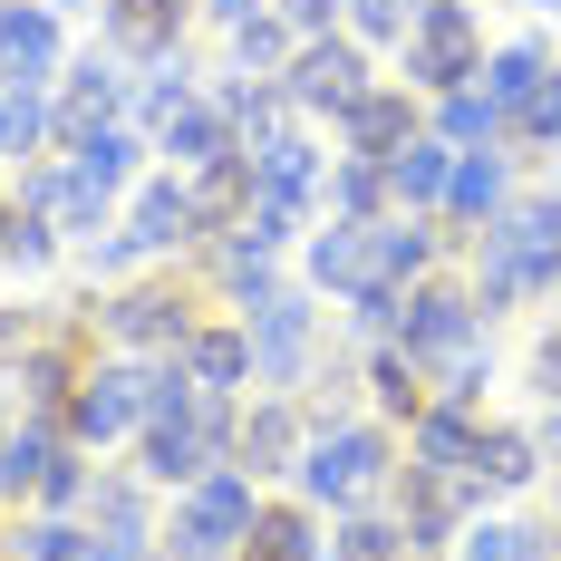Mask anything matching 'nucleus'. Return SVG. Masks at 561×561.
<instances>
[{
    "mask_svg": "<svg viewBox=\"0 0 561 561\" xmlns=\"http://www.w3.org/2000/svg\"><path fill=\"white\" fill-rule=\"evenodd\" d=\"M397 465H407V426H388V416L358 407V416H330L310 436V455L290 465V494L320 504V513H368V504H388Z\"/></svg>",
    "mask_w": 561,
    "mask_h": 561,
    "instance_id": "1",
    "label": "nucleus"
},
{
    "mask_svg": "<svg viewBox=\"0 0 561 561\" xmlns=\"http://www.w3.org/2000/svg\"><path fill=\"white\" fill-rule=\"evenodd\" d=\"M214 300H204V280L184 272V262H156V272L136 280H107V290H88V339L116 348V358H174L194 320H204Z\"/></svg>",
    "mask_w": 561,
    "mask_h": 561,
    "instance_id": "2",
    "label": "nucleus"
},
{
    "mask_svg": "<svg viewBox=\"0 0 561 561\" xmlns=\"http://www.w3.org/2000/svg\"><path fill=\"white\" fill-rule=\"evenodd\" d=\"M262 494H272V484H252L242 465H214V474H194L184 494H165V523H156V561H242Z\"/></svg>",
    "mask_w": 561,
    "mask_h": 561,
    "instance_id": "3",
    "label": "nucleus"
},
{
    "mask_svg": "<svg viewBox=\"0 0 561 561\" xmlns=\"http://www.w3.org/2000/svg\"><path fill=\"white\" fill-rule=\"evenodd\" d=\"M242 339H252V388H280V397H300L310 388V368L330 358V339H339V310L320 300V290H280V300H262V310H242Z\"/></svg>",
    "mask_w": 561,
    "mask_h": 561,
    "instance_id": "4",
    "label": "nucleus"
},
{
    "mask_svg": "<svg viewBox=\"0 0 561 561\" xmlns=\"http://www.w3.org/2000/svg\"><path fill=\"white\" fill-rule=\"evenodd\" d=\"M474 68H484V0H426L388 58V78H407L416 98L474 88Z\"/></svg>",
    "mask_w": 561,
    "mask_h": 561,
    "instance_id": "5",
    "label": "nucleus"
},
{
    "mask_svg": "<svg viewBox=\"0 0 561 561\" xmlns=\"http://www.w3.org/2000/svg\"><path fill=\"white\" fill-rule=\"evenodd\" d=\"M68 446L88 455H126L136 436H146V358H116V348H98L88 368H78V388H68Z\"/></svg>",
    "mask_w": 561,
    "mask_h": 561,
    "instance_id": "6",
    "label": "nucleus"
},
{
    "mask_svg": "<svg viewBox=\"0 0 561 561\" xmlns=\"http://www.w3.org/2000/svg\"><path fill=\"white\" fill-rule=\"evenodd\" d=\"M397 348L426 368V388H436V368H455L465 348H484V310H474L465 272H426V280H407V310H397Z\"/></svg>",
    "mask_w": 561,
    "mask_h": 561,
    "instance_id": "7",
    "label": "nucleus"
},
{
    "mask_svg": "<svg viewBox=\"0 0 561 561\" xmlns=\"http://www.w3.org/2000/svg\"><path fill=\"white\" fill-rule=\"evenodd\" d=\"M378 78H388V68H378V49H358L348 30H320V39H300V49H290V68H280L290 107L310 116L320 136H330V126H339V107H348V98H368Z\"/></svg>",
    "mask_w": 561,
    "mask_h": 561,
    "instance_id": "8",
    "label": "nucleus"
},
{
    "mask_svg": "<svg viewBox=\"0 0 561 561\" xmlns=\"http://www.w3.org/2000/svg\"><path fill=\"white\" fill-rule=\"evenodd\" d=\"M116 224H126V242L146 252V262H194L214 232H204V204H194V184L174 165H146L136 184H126V204H116Z\"/></svg>",
    "mask_w": 561,
    "mask_h": 561,
    "instance_id": "9",
    "label": "nucleus"
},
{
    "mask_svg": "<svg viewBox=\"0 0 561 561\" xmlns=\"http://www.w3.org/2000/svg\"><path fill=\"white\" fill-rule=\"evenodd\" d=\"M388 513L407 523V552H416V561H446L455 533H465L474 513H494V504H484V484H474V474H426V465H397Z\"/></svg>",
    "mask_w": 561,
    "mask_h": 561,
    "instance_id": "10",
    "label": "nucleus"
},
{
    "mask_svg": "<svg viewBox=\"0 0 561 561\" xmlns=\"http://www.w3.org/2000/svg\"><path fill=\"white\" fill-rule=\"evenodd\" d=\"M184 272L204 280V300H214V310H232V320H242V310H262V300H280V290L300 280V272H290V252H262L252 232H214Z\"/></svg>",
    "mask_w": 561,
    "mask_h": 561,
    "instance_id": "11",
    "label": "nucleus"
},
{
    "mask_svg": "<svg viewBox=\"0 0 561 561\" xmlns=\"http://www.w3.org/2000/svg\"><path fill=\"white\" fill-rule=\"evenodd\" d=\"M310 455V407L280 388H252L242 397V426H232V465L252 484H290V465Z\"/></svg>",
    "mask_w": 561,
    "mask_h": 561,
    "instance_id": "12",
    "label": "nucleus"
},
{
    "mask_svg": "<svg viewBox=\"0 0 561 561\" xmlns=\"http://www.w3.org/2000/svg\"><path fill=\"white\" fill-rule=\"evenodd\" d=\"M533 184V165L513 156V146H484V156H455V174H446V204H436V224L455 232V242H474L484 224H504L513 214V194Z\"/></svg>",
    "mask_w": 561,
    "mask_h": 561,
    "instance_id": "13",
    "label": "nucleus"
},
{
    "mask_svg": "<svg viewBox=\"0 0 561 561\" xmlns=\"http://www.w3.org/2000/svg\"><path fill=\"white\" fill-rule=\"evenodd\" d=\"M68 49L78 39L58 0H0V88H58Z\"/></svg>",
    "mask_w": 561,
    "mask_h": 561,
    "instance_id": "14",
    "label": "nucleus"
},
{
    "mask_svg": "<svg viewBox=\"0 0 561 561\" xmlns=\"http://www.w3.org/2000/svg\"><path fill=\"white\" fill-rule=\"evenodd\" d=\"M194 0H98V49H116L126 68H156V58L194 49Z\"/></svg>",
    "mask_w": 561,
    "mask_h": 561,
    "instance_id": "15",
    "label": "nucleus"
},
{
    "mask_svg": "<svg viewBox=\"0 0 561 561\" xmlns=\"http://www.w3.org/2000/svg\"><path fill=\"white\" fill-rule=\"evenodd\" d=\"M320 184H330V136L320 126H280L272 146H252V194L262 204H290L320 224Z\"/></svg>",
    "mask_w": 561,
    "mask_h": 561,
    "instance_id": "16",
    "label": "nucleus"
},
{
    "mask_svg": "<svg viewBox=\"0 0 561 561\" xmlns=\"http://www.w3.org/2000/svg\"><path fill=\"white\" fill-rule=\"evenodd\" d=\"M416 126H426V98H416L407 78H378L368 98H348V107H339L330 156H378V165H388V156L416 136Z\"/></svg>",
    "mask_w": 561,
    "mask_h": 561,
    "instance_id": "17",
    "label": "nucleus"
},
{
    "mask_svg": "<svg viewBox=\"0 0 561 561\" xmlns=\"http://www.w3.org/2000/svg\"><path fill=\"white\" fill-rule=\"evenodd\" d=\"M290 272H300V290H320V300L339 310L348 290H368V280H378V252H368V224H339V214H320V224L300 232Z\"/></svg>",
    "mask_w": 561,
    "mask_h": 561,
    "instance_id": "18",
    "label": "nucleus"
},
{
    "mask_svg": "<svg viewBox=\"0 0 561 561\" xmlns=\"http://www.w3.org/2000/svg\"><path fill=\"white\" fill-rule=\"evenodd\" d=\"M136 107V68L116 49H68V68H58V136H78V126H107V116Z\"/></svg>",
    "mask_w": 561,
    "mask_h": 561,
    "instance_id": "19",
    "label": "nucleus"
},
{
    "mask_svg": "<svg viewBox=\"0 0 561 561\" xmlns=\"http://www.w3.org/2000/svg\"><path fill=\"white\" fill-rule=\"evenodd\" d=\"M58 156H68V174H78V184H98V194H116V204H126V184L156 165V136H146L136 116H107V126L58 136Z\"/></svg>",
    "mask_w": 561,
    "mask_h": 561,
    "instance_id": "20",
    "label": "nucleus"
},
{
    "mask_svg": "<svg viewBox=\"0 0 561 561\" xmlns=\"http://www.w3.org/2000/svg\"><path fill=\"white\" fill-rule=\"evenodd\" d=\"M542 474H552V455L533 446L523 416H484V426H474V484H484V504H523V494H542Z\"/></svg>",
    "mask_w": 561,
    "mask_h": 561,
    "instance_id": "21",
    "label": "nucleus"
},
{
    "mask_svg": "<svg viewBox=\"0 0 561 561\" xmlns=\"http://www.w3.org/2000/svg\"><path fill=\"white\" fill-rule=\"evenodd\" d=\"M204 98H214V107L232 116L242 156H252V146H272L280 126H310V116L290 107V88H280V78H242V68H214V78H204Z\"/></svg>",
    "mask_w": 561,
    "mask_h": 561,
    "instance_id": "22",
    "label": "nucleus"
},
{
    "mask_svg": "<svg viewBox=\"0 0 561 561\" xmlns=\"http://www.w3.org/2000/svg\"><path fill=\"white\" fill-rule=\"evenodd\" d=\"M552 58H561V49H552V30H513V39H484V68H474V88L504 107V126L533 107V88L552 78Z\"/></svg>",
    "mask_w": 561,
    "mask_h": 561,
    "instance_id": "23",
    "label": "nucleus"
},
{
    "mask_svg": "<svg viewBox=\"0 0 561 561\" xmlns=\"http://www.w3.org/2000/svg\"><path fill=\"white\" fill-rule=\"evenodd\" d=\"M320 552H330V513L300 504L290 484H272V494H262V513H252L242 561H320Z\"/></svg>",
    "mask_w": 561,
    "mask_h": 561,
    "instance_id": "24",
    "label": "nucleus"
},
{
    "mask_svg": "<svg viewBox=\"0 0 561 561\" xmlns=\"http://www.w3.org/2000/svg\"><path fill=\"white\" fill-rule=\"evenodd\" d=\"M58 455H68V426H49V416H10V426H0V513L39 504V484H49Z\"/></svg>",
    "mask_w": 561,
    "mask_h": 561,
    "instance_id": "25",
    "label": "nucleus"
},
{
    "mask_svg": "<svg viewBox=\"0 0 561 561\" xmlns=\"http://www.w3.org/2000/svg\"><path fill=\"white\" fill-rule=\"evenodd\" d=\"M174 358H184V378H194V388L252 397V339H242V320H232V310H204V320H194V339H184Z\"/></svg>",
    "mask_w": 561,
    "mask_h": 561,
    "instance_id": "26",
    "label": "nucleus"
},
{
    "mask_svg": "<svg viewBox=\"0 0 561 561\" xmlns=\"http://www.w3.org/2000/svg\"><path fill=\"white\" fill-rule=\"evenodd\" d=\"M88 533H156L165 523V494L136 474V465H116V455H98V484H88V513H78Z\"/></svg>",
    "mask_w": 561,
    "mask_h": 561,
    "instance_id": "27",
    "label": "nucleus"
},
{
    "mask_svg": "<svg viewBox=\"0 0 561 561\" xmlns=\"http://www.w3.org/2000/svg\"><path fill=\"white\" fill-rule=\"evenodd\" d=\"M224 156H242V136H232V116L214 98H194V107H174L156 126V165H174V174H204V165H224Z\"/></svg>",
    "mask_w": 561,
    "mask_h": 561,
    "instance_id": "28",
    "label": "nucleus"
},
{
    "mask_svg": "<svg viewBox=\"0 0 561 561\" xmlns=\"http://www.w3.org/2000/svg\"><path fill=\"white\" fill-rule=\"evenodd\" d=\"M446 174H455V146L436 126H416L388 156V214H436V204H446Z\"/></svg>",
    "mask_w": 561,
    "mask_h": 561,
    "instance_id": "29",
    "label": "nucleus"
},
{
    "mask_svg": "<svg viewBox=\"0 0 561 561\" xmlns=\"http://www.w3.org/2000/svg\"><path fill=\"white\" fill-rule=\"evenodd\" d=\"M68 262V242H58L49 214H30V204H10L0 194V290H30V280H49Z\"/></svg>",
    "mask_w": 561,
    "mask_h": 561,
    "instance_id": "30",
    "label": "nucleus"
},
{
    "mask_svg": "<svg viewBox=\"0 0 561 561\" xmlns=\"http://www.w3.org/2000/svg\"><path fill=\"white\" fill-rule=\"evenodd\" d=\"M358 388H368V416H388V426H416V416H426V368H416V358H407V348H358Z\"/></svg>",
    "mask_w": 561,
    "mask_h": 561,
    "instance_id": "31",
    "label": "nucleus"
},
{
    "mask_svg": "<svg viewBox=\"0 0 561 561\" xmlns=\"http://www.w3.org/2000/svg\"><path fill=\"white\" fill-rule=\"evenodd\" d=\"M474 407H446V397H426V416L407 426V465H426V474H474Z\"/></svg>",
    "mask_w": 561,
    "mask_h": 561,
    "instance_id": "32",
    "label": "nucleus"
},
{
    "mask_svg": "<svg viewBox=\"0 0 561 561\" xmlns=\"http://www.w3.org/2000/svg\"><path fill=\"white\" fill-rule=\"evenodd\" d=\"M426 126L446 136L455 156H484V146H513V126H504V107L484 98V88H446V98H426Z\"/></svg>",
    "mask_w": 561,
    "mask_h": 561,
    "instance_id": "33",
    "label": "nucleus"
},
{
    "mask_svg": "<svg viewBox=\"0 0 561 561\" xmlns=\"http://www.w3.org/2000/svg\"><path fill=\"white\" fill-rule=\"evenodd\" d=\"M320 214H339V224H378V214H388V165H378V156H330Z\"/></svg>",
    "mask_w": 561,
    "mask_h": 561,
    "instance_id": "34",
    "label": "nucleus"
},
{
    "mask_svg": "<svg viewBox=\"0 0 561 561\" xmlns=\"http://www.w3.org/2000/svg\"><path fill=\"white\" fill-rule=\"evenodd\" d=\"M320 561H416V552H407V523L388 504H368V513H330V552Z\"/></svg>",
    "mask_w": 561,
    "mask_h": 561,
    "instance_id": "35",
    "label": "nucleus"
},
{
    "mask_svg": "<svg viewBox=\"0 0 561 561\" xmlns=\"http://www.w3.org/2000/svg\"><path fill=\"white\" fill-rule=\"evenodd\" d=\"M290 49H300V30H290L280 10H252L242 30H224V68H242V78H280Z\"/></svg>",
    "mask_w": 561,
    "mask_h": 561,
    "instance_id": "36",
    "label": "nucleus"
},
{
    "mask_svg": "<svg viewBox=\"0 0 561 561\" xmlns=\"http://www.w3.org/2000/svg\"><path fill=\"white\" fill-rule=\"evenodd\" d=\"M0 126H10V165L58 156V88H0Z\"/></svg>",
    "mask_w": 561,
    "mask_h": 561,
    "instance_id": "37",
    "label": "nucleus"
},
{
    "mask_svg": "<svg viewBox=\"0 0 561 561\" xmlns=\"http://www.w3.org/2000/svg\"><path fill=\"white\" fill-rule=\"evenodd\" d=\"M513 156H523L533 174H542V165L561 156V58H552V78L533 88V107L513 116Z\"/></svg>",
    "mask_w": 561,
    "mask_h": 561,
    "instance_id": "38",
    "label": "nucleus"
},
{
    "mask_svg": "<svg viewBox=\"0 0 561 561\" xmlns=\"http://www.w3.org/2000/svg\"><path fill=\"white\" fill-rule=\"evenodd\" d=\"M416 10H426V0H348V20H339V30H348L358 49L397 58V39H407V20H416Z\"/></svg>",
    "mask_w": 561,
    "mask_h": 561,
    "instance_id": "39",
    "label": "nucleus"
},
{
    "mask_svg": "<svg viewBox=\"0 0 561 561\" xmlns=\"http://www.w3.org/2000/svg\"><path fill=\"white\" fill-rule=\"evenodd\" d=\"M494 378H504V358H494V339H484V348H465L455 368H436V397H446V407H474V416H494V407H484Z\"/></svg>",
    "mask_w": 561,
    "mask_h": 561,
    "instance_id": "40",
    "label": "nucleus"
},
{
    "mask_svg": "<svg viewBox=\"0 0 561 561\" xmlns=\"http://www.w3.org/2000/svg\"><path fill=\"white\" fill-rule=\"evenodd\" d=\"M523 388H533V397H561V300L542 310V330H533V348H523Z\"/></svg>",
    "mask_w": 561,
    "mask_h": 561,
    "instance_id": "41",
    "label": "nucleus"
},
{
    "mask_svg": "<svg viewBox=\"0 0 561 561\" xmlns=\"http://www.w3.org/2000/svg\"><path fill=\"white\" fill-rule=\"evenodd\" d=\"M272 10L300 30V39H320V30H339V20H348V0H272Z\"/></svg>",
    "mask_w": 561,
    "mask_h": 561,
    "instance_id": "42",
    "label": "nucleus"
},
{
    "mask_svg": "<svg viewBox=\"0 0 561 561\" xmlns=\"http://www.w3.org/2000/svg\"><path fill=\"white\" fill-rule=\"evenodd\" d=\"M78 561H156V533H88Z\"/></svg>",
    "mask_w": 561,
    "mask_h": 561,
    "instance_id": "43",
    "label": "nucleus"
},
{
    "mask_svg": "<svg viewBox=\"0 0 561 561\" xmlns=\"http://www.w3.org/2000/svg\"><path fill=\"white\" fill-rule=\"evenodd\" d=\"M523 426H533V446L561 465V397H533V416H523Z\"/></svg>",
    "mask_w": 561,
    "mask_h": 561,
    "instance_id": "44",
    "label": "nucleus"
},
{
    "mask_svg": "<svg viewBox=\"0 0 561 561\" xmlns=\"http://www.w3.org/2000/svg\"><path fill=\"white\" fill-rule=\"evenodd\" d=\"M252 10H272V0H194V20H204V30H242Z\"/></svg>",
    "mask_w": 561,
    "mask_h": 561,
    "instance_id": "45",
    "label": "nucleus"
},
{
    "mask_svg": "<svg viewBox=\"0 0 561 561\" xmlns=\"http://www.w3.org/2000/svg\"><path fill=\"white\" fill-rule=\"evenodd\" d=\"M542 494H552V523H561V465H552V474H542Z\"/></svg>",
    "mask_w": 561,
    "mask_h": 561,
    "instance_id": "46",
    "label": "nucleus"
},
{
    "mask_svg": "<svg viewBox=\"0 0 561 561\" xmlns=\"http://www.w3.org/2000/svg\"><path fill=\"white\" fill-rule=\"evenodd\" d=\"M10 416H20V407H10V368H0V426H10Z\"/></svg>",
    "mask_w": 561,
    "mask_h": 561,
    "instance_id": "47",
    "label": "nucleus"
},
{
    "mask_svg": "<svg viewBox=\"0 0 561 561\" xmlns=\"http://www.w3.org/2000/svg\"><path fill=\"white\" fill-rule=\"evenodd\" d=\"M0 165H10V126H0Z\"/></svg>",
    "mask_w": 561,
    "mask_h": 561,
    "instance_id": "48",
    "label": "nucleus"
},
{
    "mask_svg": "<svg viewBox=\"0 0 561 561\" xmlns=\"http://www.w3.org/2000/svg\"><path fill=\"white\" fill-rule=\"evenodd\" d=\"M523 10H561V0H523Z\"/></svg>",
    "mask_w": 561,
    "mask_h": 561,
    "instance_id": "49",
    "label": "nucleus"
}]
</instances>
